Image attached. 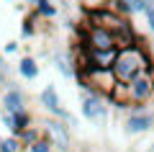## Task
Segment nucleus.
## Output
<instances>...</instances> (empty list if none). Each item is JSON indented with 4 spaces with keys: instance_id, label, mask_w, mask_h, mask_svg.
Masks as SVG:
<instances>
[{
    "instance_id": "f257e3e1",
    "label": "nucleus",
    "mask_w": 154,
    "mask_h": 152,
    "mask_svg": "<svg viewBox=\"0 0 154 152\" xmlns=\"http://www.w3.org/2000/svg\"><path fill=\"white\" fill-rule=\"evenodd\" d=\"M152 62L154 60H152V54H149L144 41L134 44V47H123V49H118V57L113 62V75L118 82H131L134 77L149 72Z\"/></svg>"
},
{
    "instance_id": "f03ea898",
    "label": "nucleus",
    "mask_w": 154,
    "mask_h": 152,
    "mask_svg": "<svg viewBox=\"0 0 154 152\" xmlns=\"http://www.w3.org/2000/svg\"><path fill=\"white\" fill-rule=\"evenodd\" d=\"M80 111L88 121H93L95 126H105L108 121V98L100 95V93L82 88V95H80Z\"/></svg>"
},
{
    "instance_id": "7ed1b4c3",
    "label": "nucleus",
    "mask_w": 154,
    "mask_h": 152,
    "mask_svg": "<svg viewBox=\"0 0 154 152\" xmlns=\"http://www.w3.org/2000/svg\"><path fill=\"white\" fill-rule=\"evenodd\" d=\"M77 77H80V85H82V88H90V90L100 93V95H105V98H108L110 93H113V88L118 85L113 70H100V67L80 70V72H77Z\"/></svg>"
},
{
    "instance_id": "20e7f679",
    "label": "nucleus",
    "mask_w": 154,
    "mask_h": 152,
    "mask_svg": "<svg viewBox=\"0 0 154 152\" xmlns=\"http://www.w3.org/2000/svg\"><path fill=\"white\" fill-rule=\"evenodd\" d=\"M88 23L105 28V31H110L113 36H116V34H121L123 28L134 26V23H131V18L118 16V13H116L110 5H103V8H93V11H88Z\"/></svg>"
},
{
    "instance_id": "39448f33",
    "label": "nucleus",
    "mask_w": 154,
    "mask_h": 152,
    "mask_svg": "<svg viewBox=\"0 0 154 152\" xmlns=\"http://www.w3.org/2000/svg\"><path fill=\"white\" fill-rule=\"evenodd\" d=\"M154 126V111H149V106H136L131 103L128 108V116L123 121V129L126 134H144Z\"/></svg>"
},
{
    "instance_id": "423d86ee",
    "label": "nucleus",
    "mask_w": 154,
    "mask_h": 152,
    "mask_svg": "<svg viewBox=\"0 0 154 152\" xmlns=\"http://www.w3.org/2000/svg\"><path fill=\"white\" fill-rule=\"evenodd\" d=\"M82 47L85 49H98V52L118 49L113 34L105 31V28H100V26H93V23H88V26L82 28Z\"/></svg>"
},
{
    "instance_id": "0eeeda50",
    "label": "nucleus",
    "mask_w": 154,
    "mask_h": 152,
    "mask_svg": "<svg viewBox=\"0 0 154 152\" xmlns=\"http://www.w3.org/2000/svg\"><path fill=\"white\" fill-rule=\"evenodd\" d=\"M128 85V101L136 106H149L154 98V80L149 77V72H144V75L134 77L131 82H126Z\"/></svg>"
},
{
    "instance_id": "6e6552de",
    "label": "nucleus",
    "mask_w": 154,
    "mask_h": 152,
    "mask_svg": "<svg viewBox=\"0 0 154 152\" xmlns=\"http://www.w3.org/2000/svg\"><path fill=\"white\" fill-rule=\"evenodd\" d=\"M41 106H44L46 111H51L54 116H59V119L75 124V119H72V116L62 108V101H59V95H57V88H54V85H46L44 90H41Z\"/></svg>"
},
{
    "instance_id": "1a4fd4ad",
    "label": "nucleus",
    "mask_w": 154,
    "mask_h": 152,
    "mask_svg": "<svg viewBox=\"0 0 154 152\" xmlns=\"http://www.w3.org/2000/svg\"><path fill=\"white\" fill-rule=\"evenodd\" d=\"M44 129H46V137L54 142L57 150H62V152L69 150V129H67L62 121L51 119V121H46V124H44Z\"/></svg>"
},
{
    "instance_id": "9d476101",
    "label": "nucleus",
    "mask_w": 154,
    "mask_h": 152,
    "mask_svg": "<svg viewBox=\"0 0 154 152\" xmlns=\"http://www.w3.org/2000/svg\"><path fill=\"white\" fill-rule=\"evenodd\" d=\"M3 121H5V126H8L11 131H16V134L21 137L23 131L28 129L31 116H28V111H18V114H5V116H3Z\"/></svg>"
},
{
    "instance_id": "9b49d317",
    "label": "nucleus",
    "mask_w": 154,
    "mask_h": 152,
    "mask_svg": "<svg viewBox=\"0 0 154 152\" xmlns=\"http://www.w3.org/2000/svg\"><path fill=\"white\" fill-rule=\"evenodd\" d=\"M3 106H5V111L8 114H18V111H26L23 108V93L21 90H8L5 93V98H3Z\"/></svg>"
},
{
    "instance_id": "f8f14e48",
    "label": "nucleus",
    "mask_w": 154,
    "mask_h": 152,
    "mask_svg": "<svg viewBox=\"0 0 154 152\" xmlns=\"http://www.w3.org/2000/svg\"><path fill=\"white\" fill-rule=\"evenodd\" d=\"M54 62H57V70H59L64 77H77V65L69 60V57L57 54V57H54Z\"/></svg>"
},
{
    "instance_id": "ddd939ff",
    "label": "nucleus",
    "mask_w": 154,
    "mask_h": 152,
    "mask_svg": "<svg viewBox=\"0 0 154 152\" xmlns=\"http://www.w3.org/2000/svg\"><path fill=\"white\" fill-rule=\"evenodd\" d=\"M18 72H21L26 80H33V77L38 75V65H36V60H31V57L21 60V62H18Z\"/></svg>"
},
{
    "instance_id": "4468645a",
    "label": "nucleus",
    "mask_w": 154,
    "mask_h": 152,
    "mask_svg": "<svg viewBox=\"0 0 154 152\" xmlns=\"http://www.w3.org/2000/svg\"><path fill=\"white\" fill-rule=\"evenodd\" d=\"M110 8H113L118 16H123V18H131L134 16V8H131L128 0H110Z\"/></svg>"
},
{
    "instance_id": "2eb2a0df",
    "label": "nucleus",
    "mask_w": 154,
    "mask_h": 152,
    "mask_svg": "<svg viewBox=\"0 0 154 152\" xmlns=\"http://www.w3.org/2000/svg\"><path fill=\"white\" fill-rule=\"evenodd\" d=\"M0 152H23V142L11 137V139H3L0 142Z\"/></svg>"
},
{
    "instance_id": "dca6fc26",
    "label": "nucleus",
    "mask_w": 154,
    "mask_h": 152,
    "mask_svg": "<svg viewBox=\"0 0 154 152\" xmlns=\"http://www.w3.org/2000/svg\"><path fill=\"white\" fill-rule=\"evenodd\" d=\"M51 147H54V142H51L49 137H41V139H36L28 147V152H51Z\"/></svg>"
},
{
    "instance_id": "f3484780",
    "label": "nucleus",
    "mask_w": 154,
    "mask_h": 152,
    "mask_svg": "<svg viewBox=\"0 0 154 152\" xmlns=\"http://www.w3.org/2000/svg\"><path fill=\"white\" fill-rule=\"evenodd\" d=\"M36 13H38V16H44V18H51L57 13V5H51V0H44V3L36 8Z\"/></svg>"
},
{
    "instance_id": "a211bd4d",
    "label": "nucleus",
    "mask_w": 154,
    "mask_h": 152,
    "mask_svg": "<svg viewBox=\"0 0 154 152\" xmlns=\"http://www.w3.org/2000/svg\"><path fill=\"white\" fill-rule=\"evenodd\" d=\"M36 139H41V134H38L36 129H31V126H28V129H26V131L21 134V142H23V144H28V147H31V144H33Z\"/></svg>"
},
{
    "instance_id": "6ab92c4d",
    "label": "nucleus",
    "mask_w": 154,
    "mask_h": 152,
    "mask_svg": "<svg viewBox=\"0 0 154 152\" xmlns=\"http://www.w3.org/2000/svg\"><path fill=\"white\" fill-rule=\"evenodd\" d=\"M28 3H31V5H36V8H38V5H41V3H44V0H28Z\"/></svg>"
},
{
    "instance_id": "aec40b11",
    "label": "nucleus",
    "mask_w": 154,
    "mask_h": 152,
    "mask_svg": "<svg viewBox=\"0 0 154 152\" xmlns=\"http://www.w3.org/2000/svg\"><path fill=\"white\" fill-rule=\"evenodd\" d=\"M149 77L154 80V62H152V67H149Z\"/></svg>"
},
{
    "instance_id": "412c9836",
    "label": "nucleus",
    "mask_w": 154,
    "mask_h": 152,
    "mask_svg": "<svg viewBox=\"0 0 154 152\" xmlns=\"http://www.w3.org/2000/svg\"><path fill=\"white\" fill-rule=\"evenodd\" d=\"M3 80H5V77H3V70H0V82H3Z\"/></svg>"
},
{
    "instance_id": "4be33fe9",
    "label": "nucleus",
    "mask_w": 154,
    "mask_h": 152,
    "mask_svg": "<svg viewBox=\"0 0 154 152\" xmlns=\"http://www.w3.org/2000/svg\"><path fill=\"white\" fill-rule=\"evenodd\" d=\"M0 70H3V60H0Z\"/></svg>"
},
{
    "instance_id": "5701e85b",
    "label": "nucleus",
    "mask_w": 154,
    "mask_h": 152,
    "mask_svg": "<svg viewBox=\"0 0 154 152\" xmlns=\"http://www.w3.org/2000/svg\"><path fill=\"white\" fill-rule=\"evenodd\" d=\"M67 152H69V150H67Z\"/></svg>"
}]
</instances>
